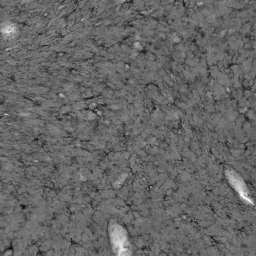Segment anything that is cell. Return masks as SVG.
<instances>
[{"label": "cell", "instance_id": "1", "mask_svg": "<svg viewBox=\"0 0 256 256\" xmlns=\"http://www.w3.org/2000/svg\"><path fill=\"white\" fill-rule=\"evenodd\" d=\"M110 238L113 248L118 254H130V247L125 230L115 223L110 225Z\"/></svg>", "mask_w": 256, "mask_h": 256}, {"label": "cell", "instance_id": "2", "mask_svg": "<svg viewBox=\"0 0 256 256\" xmlns=\"http://www.w3.org/2000/svg\"><path fill=\"white\" fill-rule=\"evenodd\" d=\"M226 175H227L228 181L230 182L231 186L234 187V189L237 191L239 196L247 203L249 202L252 204V200L248 194V189H247L244 181L242 180V178L238 174H236L234 171H231V170L226 171Z\"/></svg>", "mask_w": 256, "mask_h": 256}]
</instances>
